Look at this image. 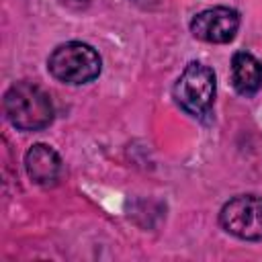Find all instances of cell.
<instances>
[{
	"instance_id": "9",
	"label": "cell",
	"mask_w": 262,
	"mask_h": 262,
	"mask_svg": "<svg viewBox=\"0 0 262 262\" xmlns=\"http://www.w3.org/2000/svg\"><path fill=\"white\" fill-rule=\"evenodd\" d=\"M133 2H135V4H139V6H145V8H147V6H154V4H158L160 0H133Z\"/></svg>"
},
{
	"instance_id": "2",
	"label": "cell",
	"mask_w": 262,
	"mask_h": 262,
	"mask_svg": "<svg viewBox=\"0 0 262 262\" xmlns=\"http://www.w3.org/2000/svg\"><path fill=\"white\" fill-rule=\"evenodd\" d=\"M47 68L59 82L88 84L100 74V57L90 45L70 41L53 49L47 59Z\"/></svg>"
},
{
	"instance_id": "3",
	"label": "cell",
	"mask_w": 262,
	"mask_h": 262,
	"mask_svg": "<svg viewBox=\"0 0 262 262\" xmlns=\"http://www.w3.org/2000/svg\"><path fill=\"white\" fill-rule=\"evenodd\" d=\"M174 100L192 117H203L215 100V74L201 61H190L174 84Z\"/></svg>"
},
{
	"instance_id": "1",
	"label": "cell",
	"mask_w": 262,
	"mask_h": 262,
	"mask_svg": "<svg viewBox=\"0 0 262 262\" xmlns=\"http://www.w3.org/2000/svg\"><path fill=\"white\" fill-rule=\"evenodd\" d=\"M4 113L20 131H39L53 121L49 94L31 82H16L6 90Z\"/></svg>"
},
{
	"instance_id": "7",
	"label": "cell",
	"mask_w": 262,
	"mask_h": 262,
	"mask_svg": "<svg viewBox=\"0 0 262 262\" xmlns=\"http://www.w3.org/2000/svg\"><path fill=\"white\" fill-rule=\"evenodd\" d=\"M231 82L242 96H252L262 88V63L246 51H237L231 59Z\"/></svg>"
},
{
	"instance_id": "4",
	"label": "cell",
	"mask_w": 262,
	"mask_h": 262,
	"mask_svg": "<svg viewBox=\"0 0 262 262\" xmlns=\"http://www.w3.org/2000/svg\"><path fill=\"white\" fill-rule=\"evenodd\" d=\"M221 227L248 242L262 239V196L256 194H239L227 201L219 213Z\"/></svg>"
},
{
	"instance_id": "8",
	"label": "cell",
	"mask_w": 262,
	"mask_h": 262,
	"mask_svg": "<svg viewBox=\"0 0 262 262\" xmlns=\"http://www.w3.org/2000/svg\"><path fill=\"white\" fill-rule=\"evenodd\" d=\"M63 6H68V8H72V10H82V8H86L88 4H90V0H59Z\"/></svg>"
},
{
	"instance_id": "5",
	"label": "cell",
	"mask_w": 262,
	"mask_h": 262,
	"mask_svg": "<svg viewBox=\"0 0 262 262\" xmlns=\"http://www.w3.org/2000/svg\"><path fill=\"white\" fill-rule=\"evenodd\" d=\"M239 29V14L227 6L207 8L190 20V31L207 43H229Z\"/></svg>"
},
{
	"instance_id": "6",
	"label": "cell",
	"mask_w": 262,
	"mask_h": 262,
	"mask_svg": "<svg viewBox=\"0 0 262 262\" xmlns=\"http://www.w3.org/2000/svg\"><path fill=\"white\" fill-rule=\"evenodd\" d=\"M25 168H27L29 178L35 184H39V186H55L59 182V178H61L63 164H61L59 154L53 147H49L45 143H37L27 151Z\"/></svg>"
}]
</instances>
